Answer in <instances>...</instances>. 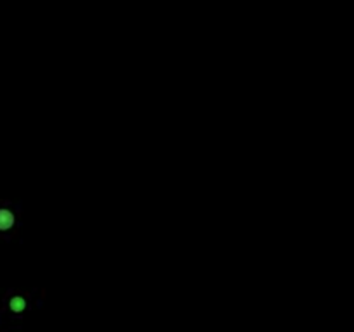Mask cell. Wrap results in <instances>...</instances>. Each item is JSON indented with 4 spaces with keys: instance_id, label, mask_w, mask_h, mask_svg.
Instances as JSON below:
<instances>
[{
    "instance_id": "obj_1",
    "label": "cell",
    "mask_w": 354,
    "mask_h": 332,
    "mask_svg": "<svg viewBox=\"0 0 354 332\" xmlns=\"http://www.w3.org/2000/svg\"><path fill=\"white\" fill-rule=\"evenodd\" d=\"M12 221H14V218L9 211H6V210L0 211V228H2V230L9 228L10 225H12Z\"/></svg>"
},
{
    "instance_id": "obj_2",
    "label": "cell",
    "mask_w": 354,
    "mask_h": 332,
    "mask_svg": "<svg viewBox=\"0 0 354 332\" xmlns=\"http://www.w3.org/2000/svg\"><path fill=\"white\" fill-rule=\"evenodd\" d=\"M12 304H14V306H12L14 310H21V308L24 306V303H23V301H21V299H14Z\"/></svg>"
}]
</instances>
